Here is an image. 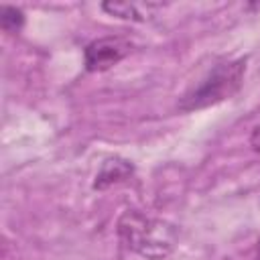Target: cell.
<instances>
[{"instance_id":"cell-5","label":"cell","mask_w":260,"mask_h":260,"mask_svg":"<svg viewBox=\"0 0 260 260\" xmlns=\"http://www.w3.org/2000/svg\"><path fill=\"white\" fill-rule=\"evenodd\" d=\"M132 175V165L128 160H122V158H112V160H106L102 171L98 173L95 177V183L93 187L95 189H104L112 183H118V181H124L126 177Z\"/></svg>"},{"instance_id":"cell-7","label":"cell","mask_w":260,"mask_h":260,"mask_svg":"<svg viewBox=\"0 0 260 260\" xmlns=\"http://www.w3.org/2000/svg\"><path fill=\"white\" fill-rule=\"evenodd\" d=\"M256 260H260V242H258V248H256Z\"/></svg>"},{"instance_id":"cell-2","label":"cell","mask_w":260,"mask_h":260,"mask_svg":"<svg viewBox=\"0 0 260 260\" xmlns=\"http://www.w3.org/2000/svg\"><path fill=\"white\" fill-rule=\"evenodd\" d=\"M246 73V61H225L217 63L191 91H187L179 104L183 112L201 110L207 106H215L223 100H230L242 85Z\"/></svg>"},{"instance_id":"cell-4","label":"cell","mask_w":260,"mask_h":260,"mask_svg":"<svg viewBox=\"0 0 260 260\" xmlns=\"http://www.w3.org/2000/svg\"><path fill=\"white\" fill-rule=\"evenodd\" d=\"M102 8L112 16H118L124 20L144 22L152 16V12L156 8H160V4H152V2H104Z\"/></svg>"},{"instance_id":"cell-1","label":"cell","mask_w":260,"mask_h":260,"mask_svg":"<svg viewBox=\"0 0 260 260\" xmlns=\"http://www.w3.org/2000/svg\"><path fill=\"white\" fill-rule=\"evenodd\" d=\"M120 240L146 260L167 258L177 244V232L171 223L148 217L140 211H124L118 219Z\"/></svg>"},{"instance_id":"cell-6","label":"cell","mask_w":260,"mask_h":260,"mask_svg":"<svg viewBox=\"0 0 260 260\" xmlns=\"http://www.w3.org/2000/svg\"><path fill=\"white\" fill-rule=\"evenodd\" d=\"M0 24L4 30L8 32H18L24 24V16L18 8H12V6H2L0 8Z\"/></svg>"},{"instance_id":"cell-3","label":"cell","mask_w":260,"mask_h":260,"mask_svg":"<svg viewBox=\"0 0 260 260\" xmlns=\"http://www.w3.org/2000/svg\"><path fill=\"white\" fill-rule=\"evenodd\" d=\"M130 53V43L120 37H104L85 47V69L87 71H106L120 63Z\"/></svg>"}]
</instances>
